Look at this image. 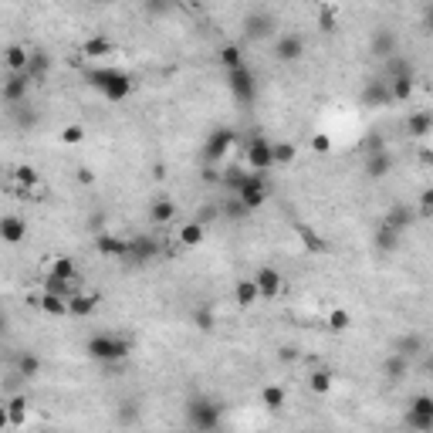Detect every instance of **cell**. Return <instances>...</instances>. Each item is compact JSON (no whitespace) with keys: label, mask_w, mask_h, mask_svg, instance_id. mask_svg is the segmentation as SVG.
Instances as JSON below:
<instances>
[{"label":"cell","mask_w":433,"mask_h":433,"mask_svg":"<svg viewBox=\"0 0 433 433\" xmlns=\"http://www.w3.org/2000/svg\"><path fill=\"white\" fill-rule=\"evenodd\" d=\"M183 417H186V427H190L193 433H213L217 427H220V419H224V403L213 400V396L196 392V396L186 400Z\"/></svg>","instance_id":"1"},{"label":"cell","mask_w":433,"mask_h":433,"mask_svg":"<svg viewBox=\"0 0 433 433\" xmlns=\"http://www.w3.org/2000/svg\"><path fill=\"white\" fill-rule=\"evenodd\" d=\"M234 139H237V132L227 129V126H220L217 132H210L207 146H203V159H207V163H220V159L227 156V149L234 146Z\"/></svg>","instance_id":"8"},{"label":"cell","mask_w":433,"mask_h":433,"mask_svg":"<svg viewBox=\"0 0 433 433\" xmlns=\"http://www.w3.org/2000/svg\"><path fill=\"white\" fill-rule=\"evenodd\" d=\"M48 68H51V61H48V55H44V51H31V65H28L31 82H41L44 75H48Z\"/></svg>","instance_id":"38"},{"label":"cell","mask_w":433,"mask_h":433,"mask_svg":"<svg viewBox=\"0 0 433 433\" xmlns=\"http://www.w3.org/2000/svg\"><path fill=\"white\" fill-rule=\"evenodd\" d=\"M78 183H95V173L92 169H78Z\"/></svg>","instance_id":"51"},{"label":"cell","mask_w":433,"mask_h":433,"mask_svg":"<svg viewBox=\"0 0 433 433\" xmlns=\"http://www.w3.org/2000/svg\"><path fill=\"white\" fill-rule=\"evenodd\" d=\"M294 156H298V149L292 142H274V166H288V163H294Z\"/></svg>","instance_id":"42"},{"label":"cell","mask_w":433,"mask_h":433,"mask_svg":"<svg viewBox=\"0 0 433 433\" xmlns=\"http://www.w3.org/2000/svg\"><path fill=\"white\" fill-rule=\"evenodd\" d=\"M112 51H115V44H112V38H105V34H95V38L82 41V48H78L82 58H105V55H112Z\"/></svg>","instance_id":"18"},{"label":"cell","mask_w":433,"mask_h":433,"mask_svg":"<svg viewBox=\"0 0 433 433\" xmlns=\"http://www.w3.org/2000/svg\"><path fill=\"white\" fill-rule=\"evenodd\" d=\"M173 217H176V203H173L169 196H156L153 207H149V220H153V224H169Z\"/></svg>","instance_id":"24"},{"label":"cell","mask_w":433,"mask_h":433,"mask_svg":"<svg viewBox=\"0 0 433 433\" xmlns=\"http://www.w3.org/2000/svg\"><path fill=\"white\" fill-rule=\"evenodd\" d=\"M423 28L433 34V4H427V7H423Z\"/></svg>","instance_id":"48"},{"label":"cell","mask_w":433,"mask_h":433,"mask_svg":"<svg viewBox=\"0 0 433 433\" xmlns=\"http://www.w3.org/2000/svg\"><path fill=\"white\" fill-rule=\"evenodd\" d=\"M190 321H193L200 332H210L213 325H217V315H213V308L210 305H200V308H193V315H190Z\"/></svg>","instance_id":"40"},{"label":"cell","mask_w":433,"mask_h":433,"mask_svg":"<svg viewBox=\"0 0 433 433\" xmlns=\"http://www.w3.org/2000/svg\"><path fill=\"white\" fill-rule=\"evenodd\" d=\"M311 149H315V153H328V149H332V139H328V136H311Z\"/></svg>","instance_id":"46"},{"label":"cell","mask_w":433,"mask_h":433,"mask_svg":"<svg viewBox=\"0 0 433 433\" xmlns=\"http://www.w3.org/2000/svg\"><path fill=\"white\" fill-rule=\"evenodd\" d=\"M85 82L92 85L102 98H109V102H126L136 92L132 75H126V71H119V68H92V71H85Z\"/></svg>","instance_id":"2"},{"label":"cell","mask_w":433,"mask_h":433,"mask_svg":"<svg viewBox=\"0 0 433 433\" xmlns=\"http://www.w3.org/2000/svg\"><path fill=\"white\" fill-rule=\"evenodd\" d=\"M427 373L433 376V356H427Z\"/></svg>","instance_id":"52"},{"label":"cell","mask_w":433,"mask_h":433,"mask_svg":"<svg viewBox=\"0 0 433 433\" xmlns=\"http://www.w3.org/2000/svg\"><path fill=\"white\" fill-rule=\"evenodd\" d=\"M95 251L102 254V257H129V240L119 237V234H98Z\"/></svg>","instance_id":"13"},{"label":"cell","mask_w":433,"mask_h":433,"mask_svg":"<svg viewBox=\"0 0 433 433\" xmlns=\"http://www.w3.org/2000/svg\"><path fill=\"white\" fill-rule=\"evenodd\" d=\"M396 352H400V356H406V359H413V356H419V352H423V338H419V336H403L400 342H396Z\"/></svg>","instance_id":"41"},{"label":"cell","mask_w":433,"mask_h":433,"mask_svg":"<svg viewBox=\"0 0 433 433\" xmlns=\"http://www.w3.org/2000/svg\"><path fill=\"white\" fill-rule=\"evenodd\" d=\"M24 237H28L24 217H4V220H0V240H4V244H21Z\"/></svg>","instance_id":"16"},{"label":"cell","mask_w":433,"mask_h":433,"mask_svg":"<svg viewBox=\"0 0 433 433\" xmlns=\"http://www.w3.org/2000/svg\"><path fill=\"white\" fill-rule=\"evenodd\" d=\"M180 244L183 247H200V244H203V224H200V220L183 224L180 227Z\"/></svg>","instance_id":"33"},{"label":"cell","mask_w":433,"mask_h":433,"mask_svg":"<svg viewBox=\"0 0 433 433\" xmlns=\"http://www.w3.org/2000/svg\"><path fill=\"white\" fill-rule=\"evenodd\" d=\"M325 328H328V332H336V336L349 332V328H352V311H349V308H332V311L325 315Z\"/></svg>","instance_id":"27"},{"label":"cell","mask_w":433,"mask_h":433,"mask_svg":"<svg viewBox=\"0 0 433 433\" xmlns=\"http://www.w3.org/2000/svg\"><path fill=\"white\" fill-rule=\"evenodd\" d=\"M48 278H58V281H65V284H78V267H75L71 257H55L51 267H48Z\"/></svg>","instance_id":"21"},{"label":"cell","mask_w":433,"mask_h":433,"mask_svg":"<svg viewBox=\"0 0 433 433\" xmlns=\"http://www.w3.org/2000/svg\"><path fill=\"white\" fill-rule=\"evenodd\" d=\"M31 75H7L4 78V102L7 105H21V102H28V92H31Z\"/></svg>","instance_id":"11"},{"label":"cell","mask_w":433,"mask_h":433,"mask_svg":"<svg viewBox=\"0 0 433 433\" xmlns=\"http://www.w3.org/2000/svg\"><path fill=\"white\" fill-rule=\"evenodd\" d=\"M156 254H159V240H156V237H132V240H129V261H136V264H149Z\"/></svg>","instance_id":"12"},{"label":"cell","mask_w":433,"mask_h":433,"mask_svg":"<svg viewBox=\"0 0 433 433\" xmlns=\"http://www.w3.org/2000/svg\"><path fill=\"white\" fill-rule=\"evenodd\" d=\"M4 61H7V75H24L31 65V51L24 44H11V48L4 51Z\"/></svg>","instance_id":"15"},{"label":"cell","mask_w":433,"mask_h":433,"mask_svg":"<svg viewBox=\"0 0 433 433\" xmlns=\"http://www.w3.org/2000/svg\"><path fill=\"white\" fill-rule=\"evenodd\" d=\"M254 281H257V292H261V298L264 301H271V298H281V292H284V278H281L278 267H257V274H254Z\"/></svg>","instance_id":"9"},{"label":"cell","mask_w":433,"mask_h":433,"mask_svg":"<svg viewBox=\"0 0 433 433\" xmlns=\"http://www.w3.org/2000/svg\"><path fill=\"white\" fill-rule=\"evenodd\" d=\"M373 48H376L379 55H392V51H396V34H392L390 28H379L376 34H373Z\"/></svg>","instance_id":"39"},{"label":"cell","mask_w":433,"mask_h":433,"mask_svg":"<svg viewBox=\"0 0 433 433\" xmlns=\"http://www.w3.org/2000/svg\"><path fill=\"white\" fill-rule=\"evenodd\" d=\"M413 220H417V217H413V213H410V210H406L403 203L390 207V210H386V217H383V224L392 227V230H400V234H403V230H406L410 224H413Z\"/></svg>","instance_id":"25"},{"label":"cell","mask_w":433,"mask_h":433,"mask_svg":"<svg viewBox=\"0 0 433 433\" xmlns=\"http://www.w3.org/2000/svg\"><path fill=\"white\" fill-rule=\"evenodd\" d=\"M430 132H433V112L430 109H417V112L406 115V136L423 139V136H430Z\"/></svg>","instance_id":"14"},{"label":"cell","mask_w":433,"mask_h":433,"mask_svg":"<svg viewBox=\"0 0 433 433\" xmlns=\"http://www.w3.org/2000/svg\"><path fill=\"white\" fill-rule=\"evenodd\" d=\"M153 180H156V183L166 180V166H163V163H156V166H153Z\"/></svg>","instance_id":"50"},{"label":"cell","mask_w":433,"mask_h":433,"mask_svg":"<svg viewBox=\"0 0 433 433\" xmlns=\"http://www.w3.org/2000/svg\"><path fill=\"white\" fill-rule=\"evenodd\" d=\"M247 173H251V169H244V163H234V166H227V169H224V176H220V183H224L227 190H234V193H237V190H240V183L247 180Z\"/></svg>","instance_id":"35"},{"label":"cell","mask_w":433,"mask_h":433,"mask_svg":"<svg viewBox=\"0 0 433 433\" xmlns=\"http://www.w3.org/2000/svg\"><path fill=\"white\" fill-rule=\"evenodd\" d=\"M406 413L423 417V419H433V396H430V392H419V396H413V400L406 403Z\"/></svg>","instance_id":"32"},{"label":"cell","mask_w":433,"mask_h":433,"mask_svg":"<svg viewBox=\"0 0 433 433\" xmlns=\"http://www.w3.org/2000/svg\"><path fill=\"white\" fill-rule=\"evenodd\" d=\"M332 383H336V376H332V369H315L311 376H308V390L319 392V396H325V392L332 390Z\"/></svg>","instance_id":"34"},{"label":"cell","mask_w":433,"mask_h":433,"mask_svg":"<svg viewBox=\"0 0 433 433\" xmlns=\"http://www.w3.org/2000/svg\"><path fill=\"white\" fill-rule=\"evenodd\" d=\"M28 396H24V392H21V396H11V400H7V406H4V410H7V419H11V427H24V423H28Z\"/></svg>","instance_id":"23"},{"label":"cell","mask_w":433,"mask_h":433,"mask_svg":"<svg viewBox=\"0 0 433 433\" xmlns=\"http://www.w3.org/2000/svg\"><path fill=\"white\" fill-rule=\"evenodd\" d=\"M217 61H220V68L224 71H237L247 65V58H244V48L240 44H224L220 51H217Z\"/></svg>","instance_id":"20"},{"label":"cell","mask_w":433,"mask_h":433,"mask_svg":"<svg viewBox=\"0 0 433 433\" xmlns=\"http://www.w3.org/2000/svg\"><path fill=\"white\" fill-rule=\"evenodd\" d=\"M11 180H14L21 190H38V186H41V176H38V169L28 166V163H21V166L11 173Z\"/></svg>","instance_id":"30"},{"label":"cell","mask_w":433,"mask_h":433,"mask_svg":"<svg viewBox=\"0 0 433 433\" xmlns=\"http://www.w3.org/2000/svg\"><path fill=\"white\" fill-rule=\"evenodd\" d=\"M305 55V38L298 34V31H292V34H281L278 41H274V58L278 61H298V58Z\"/></svg>","instance_id":"10"},{"label":"cell","mask_w":433,"mask_h":433,"mask_svg":"<svg viewBox=\"0 0 433 433\" xmlns=\"http://www.w3.org/2000/svg\"><path fill=\"white\" fill-rule=\"evenodd\" d=\"M392 169V159L386 153H373L369 156V163H365V173L373 176V180H379V176H386Z\"/></svg>","instance_id":"36"},{"label":"cell","mask_w":433,"mask_h":433,"mask_svg":"<svg viewBox=\"0 0 433 433\" xmlns=\"http://www.w3.org/2000/svg\"><path fill=\"white\" fill-rule=\"evenodd\" d=\"M261 403H264L271 413H281L284 403H288V392L281 390V386H264V390H261Z\"/></svg>","instance_id":"31"},{"label":"cell","mask_w":433,"mask_h":433,"mask_svg":"<svg viewBox=\"0 0 433 433\" xmlns=\"http://www.w3.org/2000/svg\"><path fill=\"white\" fill-rule=\"evenodd\" d=\"M410 95H413V71L390 78V98L392 102H410Z\"/></svg>","instance_id":"28"},{"label":"cell","mask_w":433,"mask_h":433,"mask_svg":"<svg viewBox=\"0 0 433 433\" xmlns=\"http://www.w3.org/2000/svg\"><path fill=\"white\" fill-rule=\"evenodd\" d=\"M406 373H410V359L400 356V352H390L386 363H383V376L392 379V383H400V379H406Z\"/></svg>","instance_id":"22"},{"label":"cell","mask_w":433,"mask_h":433,"mask_svg":"<svg viewBox=\"0 0 433 433\" xmlns=\"http://www.w3.org/2000/svg\"><path fill=\"white\" fill-rule=\"evenodd\" d=\"M234 301H237L240 308H251L261 301V292H257V281L254 278H240L237 284H234Z\"/></svg>","instance_id":"19"},{"label":"cell","mask_w":433,"mask_h":433,"mask_svg":"<svg viewBox=\"0 0 433 433\" xmlns=\"http://www.w3.org/2000/svg\"><path fill=\"white\" fill-rule=\"evenodd\" d=\"M95 308H98V294L75 292V294L68 298V315H75V319H88Z\"/></svg>","instance_id":"17"},{"label":"cell","mask_w":433,"mask_h":433,"mask_svg":"<svg viewBox=\"0 0 433 433\" xmlns=\"http://www.w3.org/2000/svg\"><path fill=\"white\" fill-rule=\"evenodd\" d=\"M38 308H41L44 315L61 319V315H68V298H61V294H55V292H41V305Z\"/></svg>","instance_id":"29"},{"label":"cell","mask_w":433,"mask_h":433,"mask_svg":"<svg viewBox=\"0 0 433 433\" xmlns=\"http://www.w3.org/2000/svg\"><path fill=\"white\" fill-rule=\"evenodd\" d=\"M85 356L88 359H95V363H122L132 356V342L126 336H92L85 342Z\"/></svg>","instance_id":"3"},{"label":"cell","mask_w":433,"mask_h":433,"mask_svg":"<svg viewBox=\"0 0 433 433\" xmlns=\"http://www.w3.org/2000/svg\"><path fill=\"white\" fill-rule=\"evenodd\" d=\"M244 163L251 173H267L274 166V142L264 139V136H251L247 149H244Z\"/></svg>","instance_id":"5"},{"label":"cell","mask_w":433,"mask_h":433,"mask_svg":"<svg viewBox=\"0 0 433 433\" xmlns=\"http://www.w3.org/2000/svg\"><path fill=\"white\" fill-rule=\"evenodd\" d=\"M17 376L21 379L41 376V356H38V352H21V356H17Z\"/></svg>","instance_id":"26"},{"label":"cell","mask_w":433,"mask_h":433,"mask_svg":"<svg viewBox=\"0 0 433 433\" xmlns=\"http://www.w3.org/2000/svg\"><path fill=\"white\" fill-rule=\"evenodd\" d=\"M234 196L244 203L247 213H251V210H261L267 203V196H271V183H267L264 173H247V180L240 183V190Z\"/></svg>","instance_id":"4"},{"label":"cell","mask_w":433,"mask_h":433,"mask_svg":"<svg viewBox=\"0 0 433 433\" xmlns=\"http://www.w3.org/2000/svg\"><path fill=\"white\" fill-rule=\"evenodd\" d=\"M332 17H336V7H321L319 11V21L325 31H332Z\"/></svg>","instance_id":"47"},{"label":"cell","mask_w":433,"mask_h":433,"mask_svg":"<svg viewBox=\"0 0 433 433\" xmlns=\"http://www.w3.org/2000/svg\"><path fill=\"white\" fill-rule=\"evenodd\" d=\"M227 88L234 92L237 102L251 105L254 98H257V75L251 71V65H244V68H237V71H227Z\"/></svg>","instance_id":"6"},{"label":"cell","mask_w":433,"mask_h":433,"mask_svg":"<svg viewBox=\"0 0 433 433\" xmlns=\"http://www.w3.org/2000/svg\"><path fill=\"white\" fill-rule=\"evenodd\" d=\"M274 28H278V17L271 14L267 7H254V11H247V17H244V34H247L251 41H264V38H271Z\"/></svg>","instance_id":"7"},{"label":"cell","mask_w":433,"mask_h":433,"mask_svg":"<svg viewBox=\"0 0 433 433\" xmlns=\"http://www.w3.org/2000/svg\"><path fill=\"white\" fill-rule=\"evenodd\" d=\"M376 244H379V251L392 254L396 247H400V230H392V227L379 224V230H376Z\"/></svg>","instance_id":"37"},{"label":"cell","mask_w":433,"mask_h":433,"mask_svg":"<svg viewBox=\"0 0 433 433\" xmlns=\"http://www.w3.org/2000/svg\"><path fill=\"white\" fill-rule=\"evenodd\" d=\"M82 139H85V126H78V122H71V126L61 129V142H65V146H78Z\"/></svg>","instance_id":"43"},{"label":"cell","mask_w":433,"mask_h":433,"mask_svg":"<svg viewBox=\"0 0 433 433\" xmlns=\"http://www.w3.org/2000/svg\"><path fill=\"white\" fill-rule=\"evenodd\" d=\"M136 417H139V406H136V403H122V410H119V419H122V423H132Z\"/></svg>","instance_id":"45"},{"label":"cell","mask_w":433,"mask_h":433,"mask_svg":"<svg viewBox=\"0 0 433 433\" xmlns=\"http://www.w3.org/2000/svg\"><path fill=\"white\" fill-rule=\"evenodd\" d=\"M419 217H433V190H423L419 193Z\"/></svg>","instance_id":"44"},{"label":"cell","mask_w":433,"mask_h":433,"mask_svg":"<svg viewBox=\"0 0 433 433\" xmlns=\"http://www.w3.org/2000/svg\"><path fill=\"white\" fill-rule=\"evenodd\" d=\"M294 359H298V349L284 346V349H281V363H294Z\"/></svg>","instance_id":"49"}]
</instances>
